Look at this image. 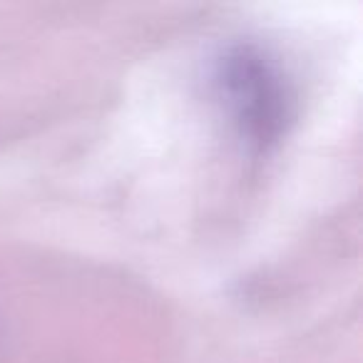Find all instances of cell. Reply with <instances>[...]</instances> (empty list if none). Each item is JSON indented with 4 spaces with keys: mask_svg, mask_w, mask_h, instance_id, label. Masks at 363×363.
<instances>
[{
    "mask_svg": "<svg viewBox=\"0 0 363 363\" xmlns=\"http://www.w3.org/2000/svg\"><path fill=\"white\" fill-rule=\"evenodd\" d=\"M219 95L239 135L257 150L279 142L291 120L294 97L277 62L254 45H237L217 70Z\"/></svg>",
    "mask_w": 363,
    "mask_h": 363,
    "instance_id": "1",
    "label": "cell"
}]
</instances>
